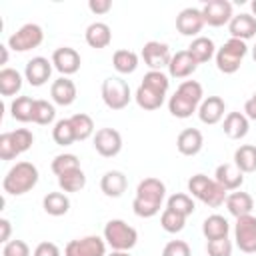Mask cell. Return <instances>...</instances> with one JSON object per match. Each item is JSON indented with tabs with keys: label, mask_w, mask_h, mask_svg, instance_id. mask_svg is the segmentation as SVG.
<instances>
[{
	"label": "cell",
	"mask_w": 256,
	"mask_h": 256,
	"mask_svg": "<svg viewBox=\"0 0 256 256\" xmlns=\"http://www.w3.org/2000/svg\"><path fill=\"white\" fill-rule=\"evenodd\" d=\"M52 60L44 58V56H34L26 62V68H24V78L28 80L30 86H42L50 80V74H52Z\"/></svg>",
	"instance_id": "obj_16"
},
{
	"label": "cell",
	"mask_w": 256,
	"mask_h": 256,
	"mask_svg": "<svg viewBox=\"0 0 256 256\" xmlns=\"http://www.w3.org/2000/svg\"><path fill=\"white\" fill-rule=\"evenodd\" d=\"M0 228H2V234H0V242H10V230H12V226H10V220L8 218H0Z\"/></svg>",
	"instance_id": "obj_50"
},
{
	"label": "cell",
	"mask_w": 256,
	"mask_h": 256,
	"mask_svg": "<svg viewBox=\"0 0 256 256\" xmlns=\"http://www.w3.org/2000/svg\"><path fill=\"white\" fill-rule=\"evenodd\" d=\"M162 256H190V246L184 240H170L162 248Z\"/></svg>",
	"instance_id": "obj_46"
},
{
	"label": "cell",
	"mask_w": 256,
	"mask_h": 256,
	"mask_svg": "<svg viewBox=\"0 0 256 256\" xmlns=\"http://www.w3.org/2000/svg\"><path fill=\"white\" fill-rule=\"evenodd\" d=\"M226 208L228 212L234 216V218H240V216H248L252 214V208H254V198L248 194V192H242V190H234L226 196Z\"/></svg>",
	"instance_id": "obj_27"
},
{
	"label": "cell",
	"mask_w": 256,
	"mask_h": 256,
	"mask_svg": "<svg viewBox=\"0 0 256 256\" xmlns=\"http://www.w3.org/2000/svg\"><path fill=\"white\" fill-rule=\"evenodd\" d=\"M246 54H248L246 42L238 40V38H230L216 50V56H214L216 58V68L224 74H234L242 66V60H244Z\"/></svg>",
	"instance_id": "obj_6"
},
{
	"label": "cell",
	"mask_w": 256,
	"mask_h": 256,
	"mask_svg": "<svg viewBox=\"0 0 256 256\" xmlns=\"http://www.w3.org/2000/svg\"><path fill=\"white\" fill-rule=\"evenodd\" d=\"M160 226L170 234L182 232L184 226H186V216H182V214H178L170 208H164L162 214H160Z\"/></svg>",
	"instance_id": "obj_41"
},
{
	"label": "cell",
	"mask_w": 256,
	"mask_h": 256,
	"mask_svg": "<svg viewBox=\"0 0 256 256\" xmlns=\"http://www.w3.org/2000/svg\"><path fill=\"white\" fill-rule=\"evenodd\" d=\"M244 114H246L248 120H254V122H256V92L246 100V104H244Z\"/></svg>",
	"instance_id": "obj_49"
},
{
	"label": "cell",
	"mask_w": 256,
	"mask_h": 256,
	"mask_svg": "<svg viewBox=\"0 0 256 256\" xmlns=\"http://www.w3.org/2000/svg\"><path fill=\"white\" fill-rule=\"evenodd\" d=\"M58 186L62 192H80L86 186V174L82 172V168L66 172V174L58 176Z\"/></svg>",
	"instance_id": "obj_37"
},
{
	"label": "cell",
	"mask_w": 256,
	"mask_h": 256,
	"mask_svg": "<svg viewBox=\"0 0 256 256\" xmlns=\"http://www.w3.org/2000/svg\"><path fill=\"white\" fill-rule=\"evenodd\" d=\"M142 60L150 70H160L162 72V68H168V64L172 60V54H170L168 44L158 42V40H150L142 46Z\"/></svg>",
	"instance_id": "obj_12"
},
{
	"label": "cell",
	"mask_w": 256,
	"mask_h": 256,
	"mask_svg": "<svg viewBox=\"0 0 256 256\" xmlns=\"http://www.w3.org/2000/svg\"><path fill=\"white\" fill-rule=\"evenodd\" d=\"M228 32H230V38H238V40L246 42L252 36H256V18L246 12L236 14L228 22Z\"/></svg>",
	"instance_id": "obj_21"
},
{
	"label": "cell",
	"mask_w": 256,
	"mask_h": 256,
	"mask_svg": "<svg viewBox=\"0 0 256 256\" xmlns=\"http://www.w3.org/2000/svg\"><path fill=\"white\" fill-rule=\"evenodd\" d=\"M50 168H52V172H54L56 176H62V174H66V172L78 170V168H80V160H78L76 154H58V156H54Z\"/></svg>",
	"instance_id": "obj_42"
},
{
	"label": "cell",
	"mask_w": 256,
	"mask_h": 256,
	"mask_svg": "<svg viewBox=\"0 0 256 256\" xmlns=\"http://www.w3.org/2000/svg\"><path fill=\"white\" fill-rule=\"evenodd\" d=\"M166 208H170V210H174V212H178V214H182V216L188 218V216L196 210V204H194V200H192L190 194L176 192V194L168 196V200H166Z\"/></svg>",
	"instance_id": "obj_38"
},
{
	"label": "cell",
	"mask_w": 256,
	"mask_h": 256,
	"mask_svg": "<svg viewBox=\"0 0 256 256\" xmlns=\"http://www.w3.org/2000/svg\"><path fill=\"white\" fill-rule=\"evenodd\" d=\"M52 138L58 146H70L72 142H76V134H74V128L70 124V118H62L54 124Z\"/></svg>",
	"instance_id": "obj_39"
},
{
	"label": "cell",
	"mask_w": 256,
	"mask_h": 256,
	"mask_svg": "<svg viewBox=\"0 0 256 256\" xmlns=\"http://www.w3.org/2000/svg\"><path fill=\"white\" fill-rule=\"evenodd\" d=\"M214 180H216L226 192H234V190H240V186L244 184V172H240L234 164L224 162V164H218V166H216Z\"/></svg>",
	"instance_id": "obj_18"
},
{
	"label": "cell",
	"mask_w": 256,
	"mask_h": 256,
	"mask_svg": "<svg viewBox=\"0 0 256 256\" xmlns=\"http://www.w3.org/2000/svg\"><path fill=\"white\" fill-rule=\"evenodd\" d=\"M188 52L192 54V58H194L198 64H204V62H208L210 58L216 56V46H214V42H212L208 36H196V38L190 42Z\"/></svg>",
	"instance_id": "obj_30"
},
{
	"label": "cell",
	"mask_w": 256,
	"mask_h": 256,
	"mask_svg": "<svg viewBox=\"0 0 256 256\" xmlns=\"http://www.w3.org/2000/svg\"><path fill=\"white\" fill-rule=\"evenodd\" d=\"M50 96L52 100L58 104V106H70L76 96H78V90H76V84L68 78V76H60L52 82L50 86Z\"/></svg>",
	"instance_id": "obj_23"
},
{
	"label": "cell",
	"mask_w": 256,
	"mask_h": 256,
	"mask_svg": "<svg viewBox=\"0 0 256 256\" xmlns=\"http://www.w3.org/2000/svg\"><path fill=\"white\" fill-rule=\"evenodd\" d=\"M100 94H102V100L104 104L110 108V110H122L130 104L132 100V92H130V86L124 78L120 76H108L104 82H102V88H100Z\"/></svg>",
	"instance_id": "obj_7"
},
{
	"label": "cell",
	"mask_w": 256,
	"mask_h": 256,
	"mask_svg": "<svg viewBox=\"0 0 256 256\" xmlns=\"http://www.w3.org/2000/svg\"><path fill=\"white\" fill-rule=\"evenodd\" d=\"M206 252L208 256H232V242L228 240V236L218 240H208Z\"/></svg>",
	"instance_id": "obj_44"
},
{
	"label": "cell",
	"mask_w": 256,
	"mask_h": 256,
	"mask_svg": "<svg viewBox=\"0 0 256 256\" xmlns=\"http://www.w3.org/2000/svg\"><path fill=\"white\" fill-rule=\"evenodd\" d=\"M222 130L224 134L230 138V140H240L248 134L250 130V122L246 118L244 112H228L224 116V124H222Z\"/></svg>",
	"instance_id": "obj_26"
},
{
	"label": "cell",
	"mask_w": 256,
	"mask_h": 256,
	"mask_svg": "<svg viewBox=\"0 0 256 256\" xmlns=\"http://www.w3.org/2000/svg\"><path fill=\"white\" fill-rule=\"evenodd\" d=\"M234 166L244 174L256 172V146L254 144L238 146L234 152Z\"/></svg>",
	"instance_id": "obj_32"
},
{
	"label": "cell",
	"mask_w": 256,
	"mask_h": 256,
	"mask_svg": "<svg viewBox=\"0 0 256 256\" xmlns=\"http://www.w3.org/2000/svg\"><path fill=\"white\" fill-rule=\"evenodd\" d=\"M32 256H62V254H60V248L54 242H40L34 248Z\"/></svg>",
	"instance_id": "obj_47"
},
{
	"label": "cell",
	"mask_w": 256,
	"mask_h": 256,
	"mask_svg": "<svg viewBox=\"0 0 256 256\" xmlns=\"http://www.w3.org/2000/svg\"><path fill=\"white\" fill-rule=\"evenodd\" d=\"M224 112H226V104L220 96H208L198 106V118L202 124H208V126L218 124L224 118Z\"/></svg>",
	"instance_id": "obj_19"
},
{
	"label": "cell",
	"mask_w": 256,
	"mask_h": 256,
	"mask_svg": "<svg viewBox=\"0 0 256 256\" xmlns=\"http://www.w3.org/2000/svg\"><path fill=\"white\" fill-rule=\"evenodd\" d=\"M204 146V136L198 128H184L176 138V148L182 156H196Z\"/></svg>",
	"instance_id": "obj_20"
},
{
	"label": "cell",
	"mask_w": 256,
	"mask_h": 256,
	"mask_svg": "<svg viewBox=\"0 0 256 256\" xmlns=\"http://www.w3.org/2000/svg\"><path fill=\"white\" fill-rule=\"evenodd\" d=\"M34 144V134L28 128H16L12 132L0 134V158L2 160H14L22 152L30 150Z\"/></svg>",
	"instance_id": "obj_8"
},
{
	"label": "cell",
	"mask_w": 256,
	"mask_h": 256,
	"mask_svg": "<svg viewBox=\"0 0 256 256\" xmlns=\"http://www.w3.org/2000/svg\"><path fill=\"white\" fill-rule=\"evenodd\" d=\"M112 66L120 74H132L138 68V54L128 48H120L112 56Z\"/></svg>",
	"instance_id": "obj_33"
},
{
	"label": "cell",
	"mask_w": 256,
	"mask_h": 256,
	"mask_svg": "<svg viewBox=\"0 0 256 256\" xmlns=\"http://www.w3.org/2000/svg\"><path fill=\"white\" fill-rule=\"evenodd\" d=\"M230 232V224L224 216L220 214H210L204 222H202V234L206 240H218V238H226Z\"/></svg>",
	"instance_id": "obj_29"
},
{
	"label": "cell",
	"mask_w": 256,
	"mask_h": 256,
	"mask_svg": "<svg viewBox=\"0 0 256 256\" xmlns=\"http://www.w3.org/2000/svg\"><path fill=\"white\" fill-rule=\"evenodd\" d=\"M82 58L78 54V50L70 48V46H60L52 52V66L62 74V76H70L76 74L80 70Z\"/></svg>",
	"instance_id": "obj_15"
},
{
	"label": "cell",
	"mask_w": 256,
	"mask_h": 256,
	"mask_svg": "<svg viewBox=\"0 0 256 256\" xmlns=\"http://www.w3.org/2000/svg\"><path fill=\"white\" fill-rule=\"evenodd\" d=\"M56 118V110L48 100H36L34 102V112H32V122L40 124V126H48L52 124Z\"/></svg>",
	"instance_id": "obj_40"
},
{
	"label": "cell",
	"mask_w": 256,
	"mask_h": 256,
	"mask_svg": "<svg viewBox=\"0 0 256 256\" xmlns=\"http://www.w3.org/2000/svg\"><path fill=\"white\" fill-rule=\"evenodd\" d=\"M166 198V184L160 178L148 176L138 182L136 196L132 200V210L140 218H152L160 212L162 202Z\"/></svg>",
	"instance_id": "obj_1"
},
{
	"label": "cell",
	"mask_w": 256,
	"mask_h": 256,
	"mask_svg": "<svg viewBox=\"0 0 256 256\" xmlns=\"http://www.w3.org/2000/svg\"><path fill=\"white\" fill-rule=\"evenodd\" d=\"M106 240L100 236H82L66 244L64 256H106Z\"/></svg>",
	"instance_id": "obj_11"
},
{
	"label": "cell",
	"mask_w": 256,
	"mask_h": 256,
	"mask_svg": "<svg viewBox=\"0 0 256 256\" xmlns=\"http://www.w3.org/2000/svg\"><path fill=\"white\" fill-rule=\"evenodd\" d=\"M188 192H190V196L198 198L202 204H206L210 208L222 206L228 196L226 190L214 178H208L206 174H194L188 180Z\"/></svg>",
	"instance_id": "obj_4"
},
{
	"label": "cell",
	"mask_w": 256,
	"mask_h": 256,
	"mask_svg": "<svg viewBox=\"0 0 256 256\" xmlns=\"http://www.w3.org/2000/svg\"><path fill=\"white\" fill-rule=\"evenodd\" d=\"M250 6H252V14H254V18H256V0H252Z\"/></svg>",
	"instance_id": "obj_53"
},
{
	"label": "cell",
	"mask_w": 256,
	"mask_h": 256,
	"mask_svg": "<svg viewBox=\"0 0 256 256\" xmlns=\"http://www.w3.org/2000/svg\"><path fill=\"white\" fill-rule=\"evenodd\" d=\"M34 98L30 96H16L10 104V114L18 122H32V112H34Z\"/></svg>",
	"instance_id": "obj_35"
},
{
	"label": "cell",
	"mask_w": 256,
	"mask_h": 256,
	"mask_svg": "<svg viewBox=\"0 0 256 256\" xmlns=\"http://www.w3.org/2000/svg\"><path fill=\"white\" fill-rule=\"evenodd\" d=\"M38 168L32 162H16L4 176L2 180V188L6 194L10 196H22L26 192H30L36 184H38Z\"/></svg>",
	"instance_id": "obj_3"
},
{
	"label": "cell",
	"mask_w": 256,
	"mask_h": 256,
	"mask_svg": "<svg viewBox=\"0 0 256 256\" xmlns=\"http://www.w3.org/2000/svg\"><path fill=\"white\" fill-rule=\"evenodd\" d=\"M128 188V180L126 174L120 170H108L102 178H100V190L108 196V198H120Z\"/></svg>",
	"instance_id": "obj_24"
},
{
	"label": "cell",
	"mask_w": 256,
	"mask_h": 256,
	"mask_svg": "<svg viewBox=\"0 0 256 256\" xmlns=\"http://www.w3.org/2000/svg\"><path fill=\"white\" fill-rule=\"evenodd\" d=\"M22 88V74L14 68H2L0 70V94L2 96H14Z\"/></svg>",
	"instance_id": "obj_34"
},
{
	"label": "cell",
	"mask_w": 256,
	"mask_h": 256,
	"mask_svg": "<svg viewBox=\"0 0 256 256\" xmlns=\"http://www.w3.org/2000/svg\"><path fill=\"white\" fill-rule=\"evenodd\" d=\"M108 256H130L128 252H122V250H112Z\"/></svg>",
	"instance_id": "obj_52"
},
{
	"label": "cell",
	"mask_w": 256,
	"mask_h": 256,
	"mask_svg": "<svg viewBox=\"0 0 256 256\" xmlns=\"http://www.w3.org/2000/svg\"><path fill=\"white\" fill-rule=\"evenodd\" d=\"M42 208L50 216H64L70 210V198L66 192H48L42 198Z\"/></svg>",
	"instance_id": "obj_31"
},
{
	"label": "cell",
	"mask_w": 256,
	"mask_h": 256,
	"mask_svg": "<svg viewBox=\"0 0 256 256\" xmlns=\"http://www.w3.org/2000/svg\"><path fill=\"white\" fill-rule=\"evenodd\" d=\"M88 8H90L92 14L100 16V14H106V12L112 10V2L110 0H90L88 2Z\"/></svg>",
	"instance_id": "obj_48"
},
{
	"label": "cell",
	"mask_w": 256,
	"mask_h": 256,
	"mask_svg": "<svg viewBox=\"0 0 256 256\" xmlns=\"http://www.w3.org/2000/svg\"><path fill=\"white\" fill-rule=\"evenodd\" d=\"M84 38H86V44L90 48H96V50H102L106 46H110L112 42V30L106 22H92L88 24L86 32H84Z\"/></svg>",
	"instance_id": "obj_25"
},
{
	"label": "cell",
	"mask_w": 256,
	"mask_h": 256,
	"mask_svg": "<svg viewBox=\"0 0 256 256\" xmlns=\"http://www.w3.org/2000/svg\"><path fill=\"white\" fill-rule=\"evenodd\" d=\"M2 256H30V248L24 240H10L4 244Z\"/></svg>",
	"instance_id": "obj_45"
},
{
	"label": "cell",
	"mask_w": 256,
	"mask_h": 256,
	"mask_svg": "<svg viewBox=\"0 0 256 256\" xmlns=\"http://www.w3.org/2000/svg\"><path fill=\"white\" fill-rule=\"evenodd\" d=\"M142 84H146V86H150V88H156V90H160V92H168V88H170V80H168V76L164 74V72H160V70H148L146 74H144V78H142Z\"/></svg>",
	"instance_id": "obj_43"
},
{
	"label": "cell",
	"mask_w": 256,
	"mask_h": 256,
	"mask_svg": "<svg viewBox=\"0 0 256 256\" xmlns=\"http://www.w3.org/2000/svg\"><path fill=\"white\" fill-rule=\"evenodd\" d=\"M94 150L104 158H114L122 150V136L114 128H100L94 134Z\"/></svg>",
	"instance_id": "obj_13"
},
{
	"label": "cell",
	"mask_w": 256,
	"mask_h": 256,
	"mask_svg": "<svg viewBox=\"0 0 256 256\" xmlns=\"http://www.w3.org/2000/svg\"><path fill=\"white\" fill-rule=\"evenodd\" d=\"M204 28V18L200 8H184L176 16V30L182 36H198L200 30Z\"/></svg>",
	"instance_id": "obj_17"
},
{
	"label": "cell",
	"mask_w": 256,
	"mask_h": 256,
	"mask_svg": "<svg viewBox=\"0 0 256 256\" xmlns=\"http://www.w3.org/2000/svg\"><path fill=\"white\" fill-rule=\"evenodd\" d=\"M234 240L244 254H256V216L248 214L236 218Z\"/></svg>",
	"instance_id": "obj_10"
},
{
	"label": "cell",
	"mask_w": 256,
	"mask_h": 256,
	"mask_svg": "<svg viewBox=\"0 0 256 256\" xmlns=\"http://www.w3.org/2000/svg\"><path fill=\"white\" fill-rule=\"evenodd\" d=\"M102 238L106 240V244L112 248V250H122V252H128L136 246L138 242V232L134 226H130L128 222L120 220V218H112L106 222L104 226V232H102Z\"/></svg>",
	"instance_id": "obj_5"
},
{
	"label": "cell",
	"mask_w": 256,
	"mask_h": 256,
	"mask_svg": "<svg viewBox=\"0 0 256 256\" xmlns=\"http://www.w3.org/2000/svg\"><path fill=\"white\" fill-rule=\"evenodd\" d=\"M164 98H166L164 92H160V90H156V88H150V86H146V84H142V82H140V86L136 88V94H134L136 104H138L142 110H148V112L158 110V108L164 104Z\"/></svg>",
	"instance_id": "obj_28"
},
{
	"label": "cell",
	"mask_w": 256,
	"mask_h": 256,
	"mask_svg": "<svg viewBox=\"0 0 256 256\" xmlns=\"http://www.w3.org/2000/svg\"><path fill=\"white\" fill-rule=\"evenodd\" d=\"M202 18H204V24L208 26H224L232 20V4L228 0H208L202 8Z\"/></svg>",
	"instance_id": "obj_14"
},
{
	"label": "cell",
	"mask_w": 256,
	"mask_h": 256,
	"mask_svg": "<svg viewBox=\"0 0 256 256\" xmlns=\"http://www.w3.org/2000/svg\"><path fill=\"white\" fill-rule=\"evenodd\" d=\"M70 124L74 128V134H76V140L78 142L88 140L94 134V120L88 114H84V112H78V114L70 116Z\"/></svg>",
	"instance_id": "obj_36"
},
{
	"label": "cell",
	"mask_w": 256,
	"mask_h": 256,
	"mask_svg": "<svg viewBox=\"0 0 256 256\" xmlns=\"http://www.w3.org/2000/svg\"><path fill=\"white\" fill-rule=\"evenodd\" d=\"M204 100L202 84L196 80H184L176 92L168 100V110L174 118H190L194 112H198V106Z\"/></svg>",
	"instance_id": "obj_2"
},
{
	"label": "cell",
	"mask_w": 256,
	"mask_h": 256,
	"mask_svg": "<svg viewBox=\"0 0 256 256\" xmlns=\"http://www.w3.org/2000/svg\"><path fill=\"white\" fill-rule=\"evenodd\" d=\"M0 50H2V64H6L8 62V46H0Z\"/></svg>",
	"instance_id": "obj_51"
},
{
	"label": "cell",
	"mask_w": 256,
	"mask_h": 256,
	"mask_svg": "<svg viewBox=\"0 0 256 256\" xmlns=\"http://www.w3.org/2000/svg\"><path fill=\"white\" fill-rule=\"evenodd\" d=\"M44 40V30L42 26L28 22L24 26H20L10 38H8V48H12L14 52H28L32 48H38Z\"/></svg>",
	"instance_id": "obj_9"
},
{
	"label": "cell",
	"mask_w": 256,
	"mask_h": 256,
	"mask_svg": "<svg viewBox=\"0 0 256 256\" xmlns=\"http://www.w3.org/2000/svg\"><path fill=\"white\" fill-rule=\"evenodd\" d=\"M198 68V62L192 58V54L188 50H178L176 54H172V60L168 64V74L172 78H188L190 74H194Z\"/></svg>",
	"instance_id": "obj_22"
},
{
	"label": "cell",
	"mask_w": 256,
	"mask_h": 256,
	"mask_svg": "<svg viewBox=\"0 0 256 256\" xmlns=\"http://www.w3.org/2000/svg\"><path fill=\"white\" fill-rule=\"evenodd\" d=\"M252 60H254V62H256V44H254V46H252Z\"/></svg>",
	"instance_id": "obj_54"
}]
</instances>
